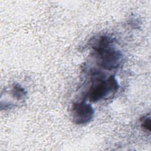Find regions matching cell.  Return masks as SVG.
I'll return each instance as SVG.
<instances>
[{
	"label": "cell",
	"instance_id": "7a4b0ae2",
	"mask_svg": "<svg viewBox=\"0 0 151 151\" xmlns=\"http://www.w3.org/2000/svg\"><path fill=\"white\" fill-rule=\"evenodd\" d=\"M94 83L91 86L87 97L90 101L96 103L107 99L109 96L116 93L119 87L117 80L113 76L105 78L100 74H94Z\"/></svg>",
	"mask_w": 151,
	"mask_h": 151
},
{
	"label": "cell",
	"instance_id": "6da1fadb",
	"mask_svg": "<svg viewBox=\"0 0 151 151\" xmlns=\"http://www.w3.org/2000/svg\"><path fill=\"white\" fill-rule=\"evenodd\" d=\"M113 39L103 35L96 41L93 48L96 52L98 64L107 70H113L120 65L122 53L113 47Z\"/></svg>",
	"mask_w": 151,
	"mask_h": 151
},
{
	"label": "cell",
	"instance_id": "5b68a950",
	"mask_svg": "<svg viewBox=\"0 0 151 151\" xmlns=\"http://www.w3.org/2000/svg\"><path fill=\"white\" fill-rule=\"evenodd\" d=\"M141 127L145 131L149 132H150L151 124H150V117L149 116H145L143 117L141 120Z\"/></svg>",
	"mask_w": 151,
	"mask_h": 151
},
{
	"label": "cell",
	"instance_id": "277c9868",
	"mask_svg": "<svg viewBox=\"0 0 151 151\" xmlns=\"http://www.w3.org/2000/svg\"><path fill=\"white\" fill-rule=\"evenodd\" d=\"M11 93L13 95V97L17 99V100H22L26 96V91L24 88H22L19 84H16L14 86Z\"/></svg>",
	"mask_w": 151,
	"mask_h": 151
},
{
	"label": "cell",
	"instance_id": "3957f363",
	"mask_svg": "<svg viewBox=\"0 0 151 151\" xmlns=\"http://www.w3.org/2000/svg\"><path fill=\"white\" fill-rule=\"evenodd\" d=\"M71 114L74 123L77 124H85L93 119L94 110L91 104L85 101L76 102L72 106Z\"/></svg>",
	"mask_w": 151,
	"mask_h": 151
}]
</instances>
